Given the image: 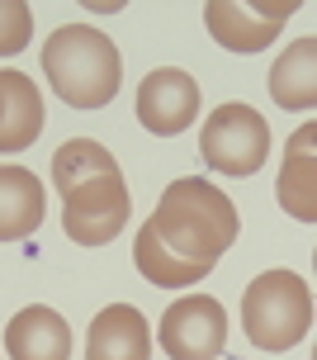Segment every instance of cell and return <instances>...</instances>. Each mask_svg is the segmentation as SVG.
Instances as JSON below:
<instances>
[{"label":"cell","instance_id":"cell-1","mask_svg":"<svg viewBox=\"0 0 317 360\" xmlns=\"http://www.w3.org/2000/svg\"><path fill=\"white\" fill-rule=\"evenodd\" d=\"M147 233L180 261L199 270H213L237 242V204H232L213 180L185 176L161 190L157 214L147 218Z\"/></svg>","mask_w":317,"mask_h":360},{"label":"cell","instance_id":"cell-2","mask_svg":"<svg viewBox=\"0 0 317 360\" xmlns=\"http://www.w3.org/2000/svg\"><path fill=\"white\" fill-rule=\"evenodd\" d=\"M43 76L71 109H105L124 86V57L95 24H62L43 43Z\"/></svg>","mask_w":317,"mask_h":360},{"label":"cell","instance_id":"cell-3","mask_svg":"<svg viewBox=\"0 0 317 360\" xmlns=\"http://www.w3.org/2000/svg\"><path fill=\"white\" fill-rule=\"evenodd\" d=\"M247 342L261 351H294L313 332V289L299 270H265L242 294Z\"/></svg>","mask_w":317,"mask_h":360},{"label":"cell","instance_id":"cell-4","mask_svg":"<svg viewBox=\"0 0 317 360\" xmlns=\"http://www.w3.org/2000/svg\"><path fill=\"white\" fill-rule=\"evenodd\" d=\"M199 157L223 176H256L270 157V124L261 119V109L242 105V100L218 105L204 119Z\"/></svg>","mask_w":317,"mask_h":360},{"label":"cell","instance_id":"cell-5","mask_svg":"<svg viewBox=\"0 0 317 360\" xmlns=\"http://www.w3.org/2000/svg\"><path fill=\"white\" fill-rule=\"evenodd\" d=\"M133 199H128L124 171H105V176L76 185L71 195H62V228L76 247H105L128 228Z\"/></svg>","mask_w":317,"mask_h":360},{"label":"cell","instance_id":"cell-6","mask_svg":"<svg viewBox=\"0 0 317 360\" xmlns=\"http://www.w3.org/2000/svg\"><path fill=\"white\" fill-rule=\"evenodd\" d=\"M157 342L171 360H218L228 346V313L213 294H185L161 313Z\"/></svg>","mask_w":317,"mask_h":360},{"label":"cell","instance_id":"cell-7","mask_svg":"<svg viewBox=\"0 0 317 360\" xmlns=\"http://www.w3.org/2000/svg\"><path fill=\"white\" fill-rule=\"evenodd\" d=\"M299 10V0H275V5H242V0H209L204 24L213 43H223L228 53H261L280 38L284 19Z\"/></svg>","mask_w":317,"mask_h":360},{"label":"cell","instance_id":"cell-8","mask_svg":"<svg viewBox=\"0 0 317 360\" xmlns=\"http://www.w3.org/2000/svg\"><path fill=\"white\" fill-rule=\"evenodd\" d=\"M199 119V86L180 67H157L138 86V124L157 138H176Z\"/></svg>","mask_w":317,"mask_h":360},{"label":"cell","instance_id":"cell-9","mask_svg":"<svg viewBox=\"0 0 317 360\" xmlns=\"http://www.w3.org/2000/svg\"><path fill=\"white\" fill-rule=\"evenodd\" d=\"M5 351L10 360H71V327L57 308L29 304L5 323Z\"/></svg>","mask_w":317,"mask_h":360},{"label":"cell","instance_id":"cell-10","mask_svg":"<svg viewBox=\"0 0 317 360\" xmlns=\"http://www.w3.org/2000/svg\"><path fill=\"white\" fill-rule=\"evenodd\" d=\"M86 360H152V327L133 304H109L86 332Z\"/></svg>","mask_w":317,"mask_h":360},{"label":"cell","instance_id":"cell-11","mask_svg":"<svg viewBox=\"0 0 317 360\" xmlns=\"http://www.w3.org/2000/svg\"><path fill=\"white\" fill-rule=\"evenodd\" d=\"M317 124H303L289 147H284V166L275 180V195H280L284 214H294L299 223L317 218Z\"/></svg>","mask_w":317,"mask_h":360},{"label":"cell","instance_id":"cell-12","mask_svg":"<svg viewBox=\"0 0 317 360\" xmlns=\"http://www.w3.org/2000/svg\"><path fill=\"white\" fill-rule=\"evenodd\" d=\"M43 133V95L34 76L0 67V152H24Z\"/></svg>","mask_w":317,"mask_h":360},{"label":"cell","instance_id":"cell-13","mask_svg":"<svg viewBox=\"0 0 317 360\" xmlns=\"http://www.w3.org/2000/svg\"><path fill=\"white\" fill-rule=\"evenodd\" d=\"M43 185L29 166H0V242H24L43 223Z\"/></svg>","mask_w":317,"mask_h":360},{"label":"cell","instance_id":"cell-14","mask_svg":"<svg viewBox=\"0 0 317 360\" xmlns=\"http://www.w3.org/2000/svg\"><path fill=\"white\" fill-rule=\"evenodd\" d=\"M270 95L280 109H313L317 105V38L289 43L270 67Z\"/></svg>","mask_w":317,"mask_h":360},{"label":"cell","instance_id":"cell-15","mask_svg":"<svg viewBox=\"0 0 317 360\" xmlns=\"http://www.w3.org/2000/svg\"><path fill=\"white\" fill-rule=\"evenodd\" d=\"M133 266L142 270L147 285H161V289H185V285H199V280L209 275V270H199V266H190V261L171 256L157 237L147 233V223H142L138 237H133Z\"/></svg>","mask_w":317,"mask_h":360},{"label":"cell","instance_id":"cell-16","mask_svg":"<svg viewBox=\"0 0 317 360\" xmlns=\"http://www.w3.org/2000/svg\"><path fill=\"white\" fill-rule=\"evenodd\" d=\"M105 171H119V162H114L95 138H71V143H62L53 152V185H57V195H71L76 185L105 176Z\"/></svg>","mask_w":317,"mask_h":360},{"label":"cell","instance_id":"cell-17","mask_svg":"<svg viewBox=\"0 0 317 360\" xmlns=\"http://www.w3.org/2000/svg\"><path fill=\"white\" fill-rule=\"evenodd\" d=\"M34 38V10L24 0H0V57H15Z\"/></svg>","mask_w":317,"mask_h":360}]
</instances>
